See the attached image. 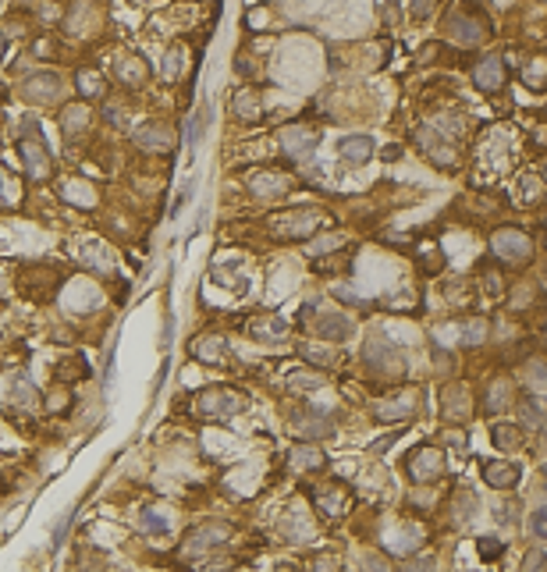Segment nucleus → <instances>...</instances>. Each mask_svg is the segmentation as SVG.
<instances>
[{
	"instance_id": "1",
	"label": "nucleus",
	"mask_w": 547,
	"mask_h": 572,
	"mask_svg": "<svg viewBox=\"0 0 547 572\" xmlns=\"http://www.w3.org/2000/svg\"><path fill=\"white\" fill-rule=\"evenodd\" d=\"M491 249L505 260V263H523V260H530V238L523 235V231H515V228H501L494 238H491Z\"/></svg>"
},
{
	"instance_id": "2",
	"label": "nucleus",
	"mask_w": 547,
	"mask_h": 572,
	"mask_svg": "<svg viewBox=\"0 0 547 572\" xmlns=\"http://www.w3.org/2000/svg\"><path fill=\"white\" fill-rule=\"evenodd\" d=\"M409 473L416 484H434L437 476H444V455L434 448H423V451H412L409 459Z\"/></svg>"
},
{
	"instance_id": "3",
	"label": "nucleus",
	"mask_w": 547,
	"mask_h": 572,
	"mask_svg": "<svg viewBox=\"0 0 547 572\" xmlns=\"http://www.w3.org/2000/svg\"><path fill=\"white\" fill-rule=\"evenodd\" d=\"M18 153H22V160H25V171L33 174V178H43V174L50 171L47 146H40V139H36V135H25V139H18Z\"/></svg>"
},
{
	"instance_id": "4",
	"label": "nucleus",
	"mask_w": 547,
	"mask_h": 572,
	"mask_svg": "<svg viewBox=\"0 0 547 572\" xmlns=\"http://www.w3.org/2000/svg\"><path fill=\"white\" fill-rule=\"evenodd\" d=\"M313 498H317L323 516H334V519H342L345 508H348V491L342 487V480H330V487L327 491H313Z\"/></svg>"
},
{
	"instance_id": "5",
	"label": "nucleus",
	"mask_w": 547,
	"mask_h": 572,
	"mask_svg": "<svg viewBox=\"0 0 547 572\" xmlns=\"http://www.w3.org/2000/svg\"><path fill=\"white\" fill-rule=\"evenodd\" d=\"M199 409L210 412V416H231V412L242 409V398L235 395V391H203Z\"/></svg>"
},
{
	"instance_id": "6",
	"label": "nucleus",
	"mask_w": 547,
	"mask_h": 572,
	"mask_svg": "<svg viewBox=\"0 0 547 572\" xmlns=\"http://www.w3.org/2000/svg\"><path fill=\"white\" fill-rule=\"evenodd\" d=\"M473 82L480 85V89H498V85H505V65H501V57H483V61L473 68Z\"/></svg>"
},
{
	"instance_id": "7",
	"label": "nucleus",
	"mask_w": 547,
	"mask_h": 572,
	"mask_svg": "<svg viewBox=\"0 0 547 572\" xmlns=\"http://www.w3.org/2000/svg\"><path fill=\"white\" fill-rule=\"evenodd\" d=\"M483 480H487L494 491H512L515 484H519V466H512V462H487V466H483Z\"/></svg>"
},
{
	"instance_id": "8",
	"label": "nucleus",
	"mask_w": 547,
	"mask_h": 572,
	"mask_svg": "<svg viewBox=\"0 0 547 572\" xmlns=\"http://www.w3.org/2000/svg\"><path fill=\"white\" fill-rule=\"evenodd\" d=\"M317 330H320V338H327V342H345L352 327H348V320L338 310H330V313H323L317 320Z\"/></svg>"
},
{
	"instance_id": "9",
	"label": "nucleus",
	"mask_w": 547,
	"mask_h": 572,
	"mask_svg": "<svg viewBox=\"0 0 547 572\" xmlns=\"http://www.w3.org/2000/svg\"><path fill=\"white\" fill-rule=\"evenodd\" d=\"M228 530L224 526H199V530H192V540H189V555H199V551H206V548H217L221 544V537H224Z\"/></svg>"
},
{
	"instance_id": "10",
	"label": "nucleus",
	"mask_w": 547,
	"mask_h": 572,
	"mask_svg": "<svg viewBox=\"0 0 547 572\" xmlns=\"http://www.w3.org/2000/svg\"><path fill=\"white\" fill-rule=\"evenodd\" d=\"M57 89H60L57 75H36V78L25 82V96H28V100H53Z\"/></svg>"
},
{
	"instance_id": "11",
	"label": "nucleus",
	"mask_w": 547,
	"mask_h": 572,
	"mask_svg": "<svg viewBox=\"0 0 547 572\" xmlns=\"http://www.w3.org/2000/svg\"><path fill=\"white\" fill-rule=\"evenodd\" d=\"M416 409H419L416 395H398V402H384V405H377V416H380V419H409Z\"/></svg>"
},
{
	"instance_id": "12",
	"label": "nucleus",
	"mask_w": 547,
	"mask_h": 572,
	"mask_svg": "<svg viewBox=\"0 0 547 572\" xmlns=\"http://www.w3.org/2000/svg\"><path fill=\"white\" fill-rule=\"evenodd\" d=\"M338 153L345 157V160H370L373 157V142L367 139V135H352V139H345L342 146H338Z\"/></svg>"
},
{
	"instance_id": "13",
	"label": "nucleus",
	"mask_w": 547,
	"mask_h": 572,
	"mask_svg": "<svg viewBox=\"0 0 547 572\" xmlns=\"http://www.w3.org/2000/svg\"><path fill=\"white\" fill-rule=\"evenodd\" d=\"M451 36H455V40H462V43H480L487 33H483V25H480V22L459 15V18H451Z\"/></svg>"
},
{
	"instance_id": "14",
	"label": "nucleus",
	"mask_w": 547,
	"mask_h": 572,
	"mask_svg": "<svg viewBox=\"0 0 547 572\" xmlns=\"http://www.w3.org/2000/svg\"><path fill=\"white\" fill-rule=\"evenodd\" d=\"M285 330H288V323L281 320V317H256L253 323H249V335L253 338H281L285 335Z\"/></svg>"
},
{
	"instance_id": "15",
	"label": "nucleus",
	"mask_w": 547,
	"mask_h": 572,
	"mask_svg": "<svg viewBox=\"0 0 547 572\" xmlns=\"http://www.w3.org/2000/svg\"><path fill=\"white\" fill-rule=\"evenodd\" d=\"M298 434L323 437V434H330V419L327 416H298Z\"/></svg>"
},
{
	"instance_id": "16",
	"label": "nucleus",
	"mask_w": 547,
	"mask_h": 572,
	"mask_svg": "<svg viewBox=\"0 0 547 572\" xmlns=\"http://www.w3.org/2000/svg\"><path fill=\"white\" fill-rule=\"evenodd\" d=\"M295 466L298 469H323L327 466V459H323V451L320 448H295Z\"/></svg>"
},
{
	"instance_id": "17",
	"label": "nucleus",
	"mask_w": 547,
	"mask_h": 572,
	"mask_svg": "<svg viewBox=\"0 0 547 572\" xmlns=\"http://www.w3.org/2000/svg\"><path fill=\"white\" fill-rule=\"evenodd\" d=\"M135 142H139L142 149H167V132L157 128V125H149V128L135 132Z\"/></svg>"
},
{
	"instance_id": "18",
	"label": "nucleus",
	"mask_w": 547,
	"mask_h": 572,
	"mask_svg": "<svg viewBox=\"0 0 547 572\" xmlns=\"http://www.w3.org/2000/svg\"><path fill=\"white\" fill-rule=\"evenodd\" d=\"M494 444H498V448H519V444H523L519 427H512V423H498V427H494Z\"/></svg>"
},
{
	"instance_id": "19",
	"label": "nucleus",
	"mask_w": 547,
	"mask_h": 572,
	"mask_svg": "<svg viewBox=\"0 0 547 572\" xmlns=\"http://www.w3.org/2000/svg\"><path fill=\"white\" fill-rule=\"evenodd\" d=\"M206 121H210V107H206V103H199V110L192 114V125H189V146H196V142H199V135H203Z\"/></svg>"
},
{
	"instance_id": "20",
	"label": "nucleus",
	"mask_w": 547,
	"mask_h": 572,
	"mask_svg": "<svg viewBox=\"0 0 547 572\" xmlns=\"http://www.w3.org/2000/svg\"><path fill=\"white\" fill-rule=\"evenodd\" d=\"M476 548H480V558H487V562H494V558L505 555V544H501V540H494V537H483Z\"/></svg>"
},
{
	"instance_id": "21",
	"label": "nucleus",
	"mask_w": 547,
	"mask_h": 572,
	"mask_svg": "<svg viewBox=\"0 0 547 572\" xmlns=\"http://www.w3.org/2000/svg\"><path fill=\"white\" fill-rule=\"evenodd\" d=\"M302 355L313 359V363H320V367H330V363H334V352H327V348H313V345H302Z\"/></svg>"
},
{
	"instance_id": "22",
	"label": "nucleus",
	"mask_w": 547,
	"mask_h": 572,
	"mask_svg": "<svg viewBox=\"0 0 547 572\" xmlns=\"http://www.w3.org/2000/svg\"><path fill=\"white\" fill-rule=\"evenodd\" d=\"M78 89H82V96H93V93H100V78L93 72H82L78 75Z\"/></svg>"
},
{
	"instance_id": "23",
	"label": "nucleus",
	"mask_w": 547,
	"mask_h": 572,
	"mask_svg": "<svg viewBox=\"0 0 547 572\" xmlns=\"http://www.w3.org/2000/svg\"><path fill=\"white\" fill-rule=\"evenodd\" d=\"M530 530H533L540 540H547V508L533 512V519H530Z\"/></svg>"
},
{
	"instance_id": "24",
	"label": "nucleus",
	"mask_w": 547,
	"mask_h": 572,
	"mask_svg": "<svg viewBox=\"0 0 547 572\" xmlns=\"http://www.w3.org/2000/svg\"><path fill=\"white\" fill-rule=\"evenodd\" d=\"M519 412H523V419H530V427H537V423H540V409H537V402H523V405H519Z\"/></svg>"
},
{
	"instance_id": "25",
	"label": "nucleus",
	"mask_w": 547,
	"mask_h": 572,
	"mask_svg": "<svg viewBox=\"0 0 547 572\" xmlns=\"http://www.w3.org/2000/svg\"><path fill=\"white\" fill-rule=\"evenodd\" d=\"M434 4H437V0H412V11H416V18H427V15L434 11Z\"/></svg>"
},
{
	"instance_id": "26",
	"label": "nucleus",
	"mask_w": 547,
	"mask_h": 572,
	"mask_svg": "<svg viewBox=\"0 0 547 572\" xmlns=\"http://www.w3.org/2000/svg\"><path fill=\"white\" fill-rule=\"evenodd\" d=\"M540 189H544L540 178H523V192H526V196H540Z\"/></svg>"
},
{
	"instance_id": "27",
	"label": "nucleus",
	"mask_w": 547,
	"mask_h": 572,
	"mask_svg": "<svg viewBox=\"0 0 547 572\" xmlns=\"http://www.w3.org/2000/svg\"><path fill=\"white\" fill-rule=\"evenodd\" d=\"M530 565H544V555H537V551L526 555V569H530Z\"/></svg>"
},
{
	"instance_id": "28",
	"label": "nucleus",
	"mask_w": 547,
	"mask_h": 572,
	"mask_svg": "<svg viewBox=\"0 0 547 572\" xmlns=\"http://www.w3.org/2000/svg\"><path fill=\"white\" fill-rule=\"evenodd\" d=\"M540 430H544V451H547V423H544V427H540Z\"/></svg>"
}]
</instances>
